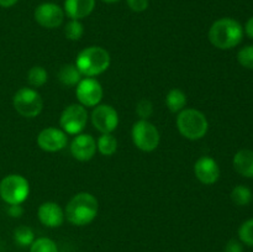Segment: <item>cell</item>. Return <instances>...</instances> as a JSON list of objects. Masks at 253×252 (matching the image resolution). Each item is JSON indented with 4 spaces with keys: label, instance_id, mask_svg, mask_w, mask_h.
<instances>
[{
    "label": "cell",
    "instance_id": "6",
    "mask_svg": "<svg viewBox=\"0 0 253 252\" xmlns=\"http://www.w3.org/2000/svg\"><path fill=\"white\" fill-rule=\"evenodd\" d=\"M12 105L19 115L27 119H34L42 113L43 100L39 91L34 88H20L12 98Z\"/></svg>",
    "mask_w": 253,
    "mask_h": 252
},
{
    "label": "cell",
    "instance_id": "14",
    "mask_svg": "<svg viewBox=\"0 0 253 252\" xmlns=\"http://www.w3.org/2000/svg\"><path fill=\"white\" fill-rule=\"evenodd\" d=\"M194 174L203 184H215L220 178V167L212 157L202 156L194 165Z\"/></svg>",
    "mask_w": 253,
    "mask_h": 252
},
{
    "label": "cell",
    "instance_id": "15",
    "mask_svg": "<svg viewBox=\"0 0 253 252\" xmlns=\"http://www.w3.org/2000/svg\"><path fill=\"white\" fill-rule=\"evenodd\" d=\"M37 217L43 226L54 229L59 227L66 220L64 210L62 209L58 203L44 202L37 209Z\"/></svg>",
    "mask_w": 253,
    "mask_h": 252
},
{
    "label": "cell",
    "instance_id": "9",
    "mask_svg": "<svg viewBox=\"0 0 253 252\" xmlns=\"http://www.w3.org/2000/svg\"><path fill=\"white\" fill-rule=\"evenodd\" d=\"M94 128L100 133H113L119 126V113L109 104H98L90 114Z\"/></svg>",
    "mask_w": 253,
    "mask_h": 252
},
{
    "label": "cell",
    "instance_id": "19",
    "mask_svg": "<svg viewBox=\"0 0 253 252\" xmlns=\"http://www.w3.org/2000/svg\"><path fill=\"white\" fill-rule=\"evenodd\" d=\"M166 105L173 114H178L187 106V94L182 89L173 88L166 95Z\"/></svg>",
    "mask_w": 253,
    "mask_h": 252
},
{
    "label": "cell",
    "instance_id": "33",
    "mask_svg": "<svg viewBox=\"0 0 253 252\" xmlns=\"http://www.w3.org/2000/svg\"><path fill=\"white\" fill-rule=\"evenodd\" d=\"M19 0H0V6L1 7H11L14 6Z\"/></svg>",
    "mask_w": 253,
    "mask_h": 252
},
{
    "label": "cell",
    "instance_id": "21",
    "mask_svg": "<svg viewBox=\"0 0 253 252\" xmlns=\"http://www.w3.org/2000/svg\"><path fill=\"white\" fill-rule=\"evenodd\" d=\"M47 81H48V73L43 67L34 66L27 72V82L31 88H41L47 83Z\"/></svg>",
    "mask_w": 253,
    "mask_h": 252
},
{
    "label": "cell",
    "instance_id": "10",
    "mask_svg": "<svg viewBox=\"0 0 253 252\" xmlns=\"http://www.w3.org/2000/svg\"><path fill=\"white\" fill-rule=\"evenodd\" d=\"M103 95L104 89L98 79L85 77V78H82V81L77 84V100L84 108H94L100 104Z\"/></svg>",
    "mask_w": 253,
    "mask_h": 252
},
{
    "label": "cell",
    "instance_id": "30",
    "mask_svg": "<svg viewBox=\"0 0 253 252\" xmlns=\"http://www.w3.org/2000/svg\"><path fill=\"white\" fill-rule=\"evenodd\" d=\"M224 252H244V244L236 239L229 240L225 245Z\"/></svg>",
    "mask_w": 253,
    "mask_h": 252
},
{
    "label": "cell",
    "instance_id": "24",
    "mask_svg": "<svg viewBox=\"0 0 253 252\" xmlns=\"http://www.w3.org/2000/svg\"><path fill=\"white\" fill-rule=\"evenodd\" d=\"M84 35V26L81 20H69L64 25V36L71 41H79Z\"/></svg>",
    "mask_w": 253,
    "mask_h": 252
},
{
    "label": "cell",
    "instance_id": "20",
    "mask_svg": "<svg viewBox=\"0 0 253 252\" xmlns=\"http://www.w3.org/2000/svg\"><path fill=\"white\" fill-rule=\"evenodd\" d=\"M96 151L100 155L110 157L118 151V140L113 133H101L96 140Z\"/></svg>",
    "mask_w": 253,
    "mask_h": 252
},
{
    "label": "cell",
    "instance_id": "34",
    "mask_svg": "<svg viewBox=\"0 0 253 252\" xmlns=\"http://www.w3.org/2000/svg\"><path fill=\"white\" fill-rule=\"evenodd\" d=\"M101 1L106 2V4H114V2H118L120 1V0H101Z\"/></svg>",
    "mask_w": 253,
    "mask_h": 252
},
{
    "label": "cell",
    "instance_id": "22",
    "mask_svg": "<svg viewBox=\"0 0 253 252\" xmlns=\"http://www.w3.org/2000/svg\"><path fill=\"white\" fill-rule=\"evenodd\" d=\"M35 240V232L30 226L20 225L14 230V241L20 247H30Z\"/></svg>",
    "mask_w": 253,
    "mask_h": 252
},
{
    "label": "cell",
    "instance_id": "27",
    "mask_svg": "<svg viewBox=\"0 0 253 252\" xmlns=\"http://www.w3.org/2000/svg\"><path fill=\"white\" fill-rule=\"evenodd\" d=\"M237 62L244 68L253 69V44L245 46L237 52Z\"/></svg>",
    "mask_w": 253,
    "mask_h": 252
},
{
    "label": "cell",
    "instance_id": "17",
    "mask_svg": "<svg viewBox=\"0 0 253 252\" xmlns=\"http://www.w3.org/2000/svg\"><path fill=\"white\" fill-rule=\"evenodd\" d=\"M235 170L245 178H253V151L240 150L232 160Z\"/></svg>",
    "mask_w": 253,
    "mask_h": 252
},
{
    "label": "cell",
    "instance_id": "8",
    "mask_svg": "<svg viewBox=\"0 0 253 252\" xmlns=\"http://www.w3.org/2000/svg\"><path fill=\"white\" fill-rule=\"evenodd\" d=\"M88 110L79 103L66 106L59 116V126L67 135H78L88 124Z\"/></svg>",
    "mask_w": 253,
    "mask_h": 252
},
{
    "label": "cell",
    "instance_id": "32",
    "mask_svg": "<svg viewBox=\"0 0 253 252\" xmlns=\"http://www.w3.org/2000/svg\"><path fill=\"white\" fill-rule=\"evenodd\" d=\"M244 32L250 37V39L253 40V16L247 20L246 25H245L244 27Z\"/></svg>",
    "mask_w": 253,
    "mask_h": 252
},
{
    "label": "cell",
    "instance_id": "7",
    "mask_svg": "<svg viewBox=\"0 0 253 252\" xmlns=\"http://www.w3.org/2000/svg\"><path fill=\"white\" fill-rule=\"evenodd\" d=\"M131 140L136 148L142 152H152L160 145L161 135L158 128L151 121L140 119L131 128Z\"/></svg>",
    "mask_w": 253,
    "mask_h": 252
},
{
    "label": "cell",
    "instance_id": "1",
    "mask_svg": "<svg viewBox=\"0 0 253 252\" xmlns=\"http://www.w3.org/2000/svg\"><path fill=\"white\" fill-rule=\"evenodd\" d=\"M98 211V199L91 193L81 192L73 195L66 205L64 216L74 226H85L94 221Z\"/></svg>",
    "mask_w": 253,
    "mask_h": 252
},
{
    "label": "cell",
    "instance_id": "11",
    "mask_svg": "<svg viewBox=\"0 0 253 252\" xmlns=\"http://www.w3.org/2000/svg\"><path fill=\"white\" fill-rule=\"evenodd\" d=\"M64 10L54 2H42L35 9V21L44 29H57L64 21Z\"/></svg>",
    "mask_w": 253,
    "mask_h": 252
},
{
    "label": "cell",
    "instance_id": "12",
    "mask_svg": "<svg viewBox=\"0 0 253 252\" xmlns=\"http://www.w3.org/2000/svg\"><path fill=\"white\" fill-rule=\"evenodd\" d=\"M68 143V136L62 128L46 127L40 131L37 136V145L44 152H58Z\"/></svg>",
    "mask_w": 253,
    "mask_h": 252
},
{
    "label": "cell",
    "instance_id": "31",
    "mask_svg": "<svg viewBox=\"0 0 253 252\" xmlns=\"http://www.w3.org/2000/svg\"><path fill=\"white\" fill-rule=\"evenodd\" d=\"M7 214L11 217H21L24 215V208H22V204H10L6 209Z\"/></svg>",
    "mask_w": 253,
    "mask_h": 252
},
{
    "label": "cell",
    "instance_id": "2",
    "mask_svg": "<svg viewBox=\"0 0 253 252\" xmlns=\"http://www.w3.org/2000/svg\"><path fill=\"white\" fill-rule=\"evenodd\" d=\"M244 27L237 20L222 17L212 22L208 37L215 48L226 51L239 46L244 39Z\"/></svg>",
    "mask_w": 253,
    "mask_h": 252
},
{
    "label": "cell",
    "instance_id": "23",
    "mask_svg": "<svg viewBox=\"0 0 253 252\" xmlns=\"http://www.w3.org/2000/svg\"><path fill=\"white\" fill-rule=\"evenodd\" d=\"M232 203L237 207H246L252 200V190L246 185H236L230 194Z\"/></svg>",
    "mask_w": 253,
    "mask_h": 252
},
{
    "label": "cell",
    "instance_id": "4",
    "mask_svg": "<svg viewBox=\"0 0 253 252\" xmlns=\"http://www.w3.org/2000/svg\"><path fill=\"white\" fill-rule=\"evenodd\" d=\"M180 135L190 141L202 140L209 130V121L203 111L193 108L183 109L175 119Z\"/></svg>",
    "mask_w": 253,
    "mask_h": 252
},
{
    "label": "cell",
    "instance_id": "18",
    "mask_svg": "<svg viewBox=\"0 0 253 252\" xmlns=\"http://www.w3.org/2000/svg\"><path fill=\"white\" fill-rule=\"evenodd\" d=\"M57 77H58L59 83L64 86H77V84L83 78V76L74 63L63 64L59 68Z\"/></svg>",
    "mask_w": 253,
    "mask_h": 252
},
{
    "label": "cell",
    "instance_id": "13",
    "mask_svg": "<svg viewBox=\"0 0 253 252\" xmlns=\"http://www.w3.org/2000/svg\"><path fill=\"white\" fill-rule=\"evenodd\" d=\"M69 151L74 160L79 162L90 161L96 153V140L90 133H78L72 140Z\"/></svg>",
    "mask_w": 253,
    "mask_h": 252
},
{
    "label": "cell",
    "instance_id": "29",
    "mask_svg": "<svg viewBox=\"0 0 253 252\" xmlns=\"http://www.w3.org/2000/svg\"><path fill=\"white\" fill-rule=\"evenodd\" d=\"M126 4L133 12H143L147 10L150 0H126Z\"/></svg>",
    "mask_w": 253,
    "mask_h": 252
},
{
    "label": "cell",
    "instance_id": "3",
    "mask_svg": "<svg viewBox=\"0 0 253 252\" xmlns=\"http://www.w3.org/2000/svg\"><path fill=\"white\" fill-rule=\"evenodd\" d=\"M110 63V53L104 47L89 46L79 52L74 64L79 69L82 76L94 78L108 71Z\"/></svg>",
    "mask_w": 253,
    "mask_h": 252
},
{
    "label": "cell",
    "instance_id": "26",
    "mask_svg": "<svg viewBox=\"0 0 253 252\" xmlns=\"http://www.w3.org/2000/svg\"><path fill=\"white\" fill-rule=\"evenodd\" d=\"M239 239L244 245L253 247V219L242 222L239 227Z\"/></svg>",
    "mask_w": 253,
    "mask_h": 252
},
{
    "label": "cell",
    "instance_id": "16",
    "mask_svg": "<svg viewBox=\"0 0 253 252\" xmlns=\"http://www.w3.org/2000/svg\"><path fill=\"white\" fill-rule=\"evenodd\" d=\"M95 0H64V14L72 20H83L93 12Z\"/></svg>",
    "mask_w": 253,
    "mask_h": 252
},
{
    "label": "cell",
    "instance_id": "25",
    "mask_svg": "<svg viewBox=\"0 0 253 252\" xmlns=\"http://www.w3.org/2000/svg\"><path fill=\"white\" fill-rule=\"evenodd\" d=\"M30 252H58V247L49 237H39L30 246Z\"/></svg>",
    "mask_w": 253,
    "mask_h": 252
},
{
    "label": "cell",
    "instance_id": "5",
    "mask_svg": "<svg viewBox=\"0 0 253 252\" xmlns=\"http://www.w3.org/2000/svg\"><path fill=\"white\" fill-rule=\"evenodd\" d=\"M30 183L24 175L7 174L0 180V198L10 204H22L29 198Z\"/></svg>",
    "mask_w": 253,
    "mask_h": 252
},
{
    "label": "cell",
    "instance_id": "28",
    "mask_svg": "<svg viewBox=\"0 0 253 252\" xmlns=\"http://www.w3.org/2000/svg\"><path fill=\"white\" fill-rule=\"evenodd\" d=\"M136 114L142 120H148L153 114V104L148 99H142L136 105Z\"/></svg>",
    "mask_w": 253,
    "mask_h": 252
}]
</instances>
